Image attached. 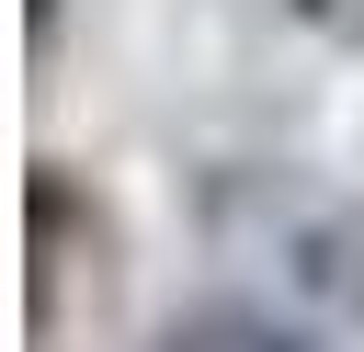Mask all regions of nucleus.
<instances>
[{"mask_svg":"<svg viewBox=\"0 0 364 352\" xmlns=\"http://www.w3.org/2000/svg\"><path fill=\"white\" fill-rule=\"evenodd\" d=\"M159 352H296L273 318H250V307H205V318H182Z\"/></svg>","mask_w":364,"mask_h":352,"instance_id":"f257e3e1","label":"nucleus"},{"mask_svg":"<svg viewBox=\"0 0 364 352\" xmlns=\"http://www.w3.org/2000/svg\"><path fill=\"white\" fill-rule=\"evenodd\" d=\"M318 34H341V45H364V0H296Z\"/></svg>","mask_w":364,"mask_h":352,"instance_id":"f03ea898","label":"nucleus"}]
</instances>
